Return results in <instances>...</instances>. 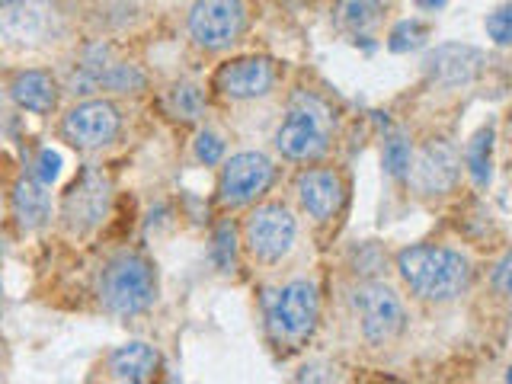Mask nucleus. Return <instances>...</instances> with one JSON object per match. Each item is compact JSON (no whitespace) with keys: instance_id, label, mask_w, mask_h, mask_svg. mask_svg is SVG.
<instances>
[{"instance_id":"obj_31","label":"nucleus","mask_w":512,"mask_h":384,"mask_svg":"<svg viewBox=\"0 0 512 384\" xmlns=\"http://www.w3.org/2000/svg\"><path fill=\"white\" fill-rule=\"evenodd\" d=\"M16 4H23V0H0V10H10V7H16Z\"/></svg>"},{"instance_id":"obj_16","label":"nucleus","mask_w":512,"mask_h":384,"mask_svg":"<svg viewBox=\"0 0 512 384\" xmlns=\"http://www.w3.org/2000/svg\"><path fill=\"white\" fill-rule=\"evenodd\" d=\"M10 96L20 109L36 112V116H48L58 106V84L45 71H23L13 77Z\"/></svg>"},{"instance_id":"obj_17","label":"nucleus","mask_w":512,"mask_h":384,"mask_svg":"<svg viewBox=\"0 0 512 384\" xmlns=\"http://www.w3.org/2000/svg\"><path fill=\"white\" fill-rule=\"evenodd\" d=\"M13 208L26 231L42 228L52 218V199H48L45 183H39L36 176H20L13 186Z\"/></svg>"},{"instance_id":"obj_14","label":"nucleus","mask_w":512,"mask_h":384,"mask_svg":"<svg viewBox=\"0 0 512 384\" xmlns=\"http://www.w3.org/2000/svg\"><path fill=\"white\" fill-rule=\"evenodd\" d=\"M55 13L45 4H36V0H23L10 10H0V32L16 42V45H36L45 42L48 32H52Z\"/></svg>"},{"instance_id":"obj_5","label":"nucleus","mask_w":512,"mask_h":384,"mask_svg":"<svg viewBox=\"0 0 512 384\" xmlns=\"http://www.w3.org/2000/svg\"><path fill=\"white\" fill-rule=\"evenodd\" d=\"M356 308L362 320V336L368 343H388L407 324L404 304L388 285H362L356 292Z\"/></svg>"},{"instance_id":"obj_25","label":"nucleus","mask_w":512,"mask_h":384,"mask_svg":"<svg viewBox=\"0 0 512 384\" xmlns=\"http://www.w3.org/2000/svg\"><path fill=\"white\" fill-rule=\"evenodd\" d=\"M234 256H237V244H234V228L231 224H221L215 231V263L221 272L234 269Z\"/></svg>"},{"instance_id":"obj_26","label":"nucleus","mask_w":512,"mask_h":384,"mask_svg":"<svg viewBox=\"0 0 512 384\" xmlns=\"http://www.w3.org/2000/svg\"><path fill=\"white\" fill-rule=\"evenodd\" d=\"M487 36H490L496 45H509V39H512V7H509V4L496 7V10L487 16Z\"/></svg>"},{"instance_id":"obj_13","label":"nucleus","mask_w":512,"mask_h":384,"mask_svg":"<svg viewBox=\"0 0 512 384\" xmlns=\"http://www.w3.org/2000/svg\"><path fill=\"white\" fill-rule=\"evenodd\" d=\"M276 84V68L269 58H237L215 74V87L231 100H256Z\"/></svg>"},{"instance_id":"obj_20","label":"nucleus","mask_w":512,"mask_h":384,"mask_svg":"<svg viewBox=\"0 0 512 384\" xmlns=\"http://www.w3.org/2000/svg\"><path fill=\"white\" fill-rule=\"evenodd\" d=\"M464 164H468V173H471L477 189L490 186V176H493V125H484L468 141V148H464Z\"/></svg>"},{"instance_id":"obj_3","label":"nucleus","mask_w":512,"mask_h":384,"mask_svg":"<svg viewBox=\"0 0 512 384\" xmlns=\"http://www.w3.org/2000/svg\"><path fill=\"white\" fill-rule=\"evenodd\" d=\"M317 311H320L317 285L308 279H295L282 288L276 301H272V311H269L272 330H276L279 340L301 343L314 333Z\"/></svg>"},{"instance_id":"obj_10","label":"nucleus","mask_w":512,"mask_h":384,"mask_svg":"<svg viewBox=\"0 0 512 384\" xmlns=\"http://www.w3.org/2000/svg\"><path fill=\"white\" fill-rule=\"evenodd\" d=\"M461 170V157L448 141H429L426 148L410 160V180L413 186L426 192V196H436V192H448L458 180Z\"/></svg>"},{"instance_id":"obj_9","label":"nucleus","mask_w":512,"mask_h":384,"mask_svg":"<svg viewBox=\"0 0 512 384\" xmlns=\"http://www.w3.org/2000/svg\"><path fill=\"white\" fill-rule=\"evenodd\" d=\"M276 148L288 160H314L327 151V119L324 112L295 106L276 132Z\"/></svg>"},{"instance_id":"obj_21","label":"nucleus","mask_w":512,"mask_h":384,"mask_svg":"<svg viewBox=\"0 0 512 384\" xmlns=\"http://www.w3.org/2000/svg\"><path fill=\"white\" fill-rule=\"evenodd\" d=\"M167 109L170 116L183 119V122H196L205 112V96L196 84H176L167 93Z\"/></svg>"},{"instance_id":"obj_23","label":"nucleus","mask_w":512,"mask_h":384,"mask_svg":"<svg viewBox=\"0 0 512 384\" xmlns=\"http://www.w3.org/2000/svg\"><path fill=\"white\" fill-rule=\"evenodd\" d=\"M429 36V26L420 23V20H404L391 29L388 36V48L391 52H413V48H420Z\"/></svg>"},{"instance_id":"obj_19","label":"nucleus","mask_w":512,"mask_h":384,"mask_svg":"<svg viewBox=\"0 0 512 384\" xmlns=\"http://www.w3.org/2000/svg\"><path fill=\"white\" fill-rule=\"evenodd\" d=\"M391 7V0H340L336 10V23L346 29L349 36H368L378 23L381 13Z\"/></svg>"},{"instance_id":"obj_6","label":"nucleus","mask_w":512,"mask_h":384,"mask_svg":"<svg viewBox=\"0 0 512 384\" xmlns=\"http://www.w3.org/2000/svg\"><path fill=\"white\" fill-rule=\"evenodd\" d=\"M295 218L288 215V208L282 205H263L256 208L247 221V247L256 260L276 263L292 250L295 244Z\"/></svg>"},{"instance_id":"obj_11","label":"nucleus","mask_w":512,"mask_h":384,"mask_svg":"<svg viewBox=\"0 0 512 384\" xmlns=\"http://www.w3.org/2000/svg\"><path fill=\"white\" fill-rule=\"evenodd\" d=\"M109 212V183L96 170H84L80 180L64 196V221L74 231H90L96 228Z\"/></svg>"},{"instance_id":"obj_12","label":"nucleus","mask_w":512,"mask_h":384,"mask_svg":"<svg viewBox=\"0 0 512 384\" xmlns=\"http://www.w3.org/2000/svg\"><path fill=\"white\" fill-rule=\"evenodd\" d=\"M484 52L474 45L448 42L432 48L426 55V74L436 80L439 87H464L484 74Z\"/></svg>"},{"instance_id":"obj_29","label":"nucleus","mask_w":512,"mask_h":384,"mask_svg":"<svg viewBox=\"0 0 512 384\" xmlns=\"http://www.w3.org/2000/svg\"><path fill=\"white\" fill-rule=\"evenodd\" d=\"M509 266H512V260H509V256H503V260L496 263V269H493V288L500 295L509 292Z\"/></svg>"},{"instance_id":"obj_22","label":"nucleus","mask_w":512,"mask_h":384,"mask_svg":"<svg viewBox=\"0 0 512 384\" xmlns=\"http://www.w3.org/2000/svg\"><path fill=\"white\" fill-rule=\"evenodd\" d=\"M116 90V93H135L144 87V74L135 64H122V61H109L106 71L100 77V90Z\"/></svg>"},{"instance_id":"obj_2","label":"nucleus","mask_w":512,"mask_h":384,"mask_svg":"<svg viewBox=\"0 0 512 384\" xmlns=\"http://www.w3.org/2000/svg\"><path fill=\"white\" fill-rule=\"evenodd\" d=\"M154 295H157V276L154 266L144 256L122 253L103 269L100 298L106 304V311L119 317H132L148 311L154 304Z\"/></svg>"},{"instance_id":"obj_28","label":"nucleus","mask_w":512,"mask_h":384,"mask_svg":"<svg viewBox=\"0 0 512 384\" xmlns=\"http://www.w3.org/2000/svg\"><path fill=\"white\" fill-rule=\"evenodd\" d=\"M58 173H61V157L52 148L39 151V157H36V180L48 186V183L58 180Z\"/></svg>"},{"instance_id":"obj_24","label":"nucleus","mask_w":512,"mask_h":384,"mask_svg":"<svg viewBox=\"0 0 512 384\" xmlns=\"http://www.w3.org/2000/svg\"><path fill=\"white\" fill-rule=\"evenodd\" d=\"M410 141L404 135H391L388 141H384V170H388L394 180H404V176L410 173Z\"/></svg>"},{"instance_id":"obj_18","label":"nucleus","mask_w":512,"mask_h":384,"mask_svg":"<svg viewBox=\"0 0 512 384\" xmlns=\"http://www.w3.org/2000/svg\"><path fill=\"white\" fill-rule=\"evenodd\" d=\"M157 365H160L157 352H154L148 343H138V340L119 346V349L109 356V372H112V378L132 381V384H138V381H151V378L157 375Z\"/></svg>"},{"instance_id":"obj_15","label":"nucleus","mask_w":512,"mask_h":384,"mask_svg":"<svg viewBox=\"0 0 512 384\" xmlns=\"http://www.w3.org/2000/svg\"><path fill=\"white\" fill-rule=\"evenodd\" d=\"M298 199L317 221H330L343 205V180L333 170H308L298 176Z\"/></svg>"},{"instance_id":"obj_1","label":"nucleus","mask_w":512,"mask_h":384,"mask_svg":"<svg viewBox=\"0 0 512 384\" xmlns=\"http://www.w3.org/2000/svg\"><path fill=\"white\" fill-rule=\"evenodd\" d=\"M397 272L426 301H448L468 288L471 266L448 247H407L397 253Z\"/></svg>"},{"instance_id":"obj_27","label":"nucleus","mask_w":512,"mask_h":384,"mask_svg":"<svg viewBox=\"0 0 512 384\" xmlns=\"http://www.w3.org/2000/svg\"><path fill=\"white\" fill-rule=\"evenodd\" d=\"M196 157L202 160L205 167L218 164V160L224 157V141H221L215 132H202V135L196 138Z\"/></svg>"},{"instance_id":"obj_4","label":"nucleus","mask_w":512,"mask_h":384,"mask_svg":"<svg viewBox=\"0 0 512 384\" xmlns=\"http://www.w3.org/2000/svg\"><path fill=\"white\" fill-rule=\"evenodd\" d=\"M244 0H196L189 10V36L202 48H228L244 32Z\"/></svg>"},{"instance_id":"obj_8","label":"nucleus","mask_w":512,"mask_h":384,"mask_svg":"<svg viewBox=\"0 0 512 384\" xmlns=\"http://www.w3.org/2000/svg\"><path fill=\"white\" fill-rule=\"evenodd\" d=\"M272 160L260 151H244L234 154L221 173V199L228 205H247L256 196H263L272 183Z\"/></svg>"},{"instance_id":"obj_30","label":"nucleus","mask_w":512,"mask_h":384,"mask_svg":"<svg viewBox=\"0 0 512 384\" xmlns=\"http://www.w3.org/2000/svg\"><path fill=\"white\" fill-rule=\"evenodd\" d=\"M416 7H420V10H439V7H445V0H416Z\"/></svg>"},{"instance_id":"obj_7","label":"nucleus","mask_w":512,"mask_h":384,"mask_svg":"<svg viewBox=\"0 0 512 384\" xmlns=\"http://www.w3.org/2000/svg\"><path fill=\"white\" fill-rule=\"evenodd\" d=\"M119 128H122V116L116 106L106 100H87L64 116L61 132L74 148L90 151V148H103V144H109L119 135Z\"/></svg>"}]
</instances>
